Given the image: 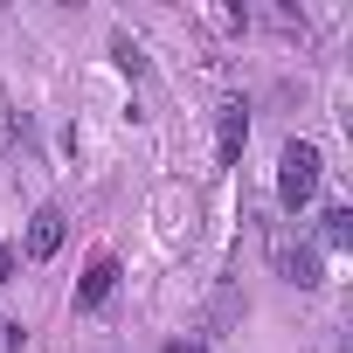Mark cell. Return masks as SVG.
Here are the masks:
<instances>
[{
  "instance_id": "6da1fadb",
  "label": "cell",
  "mask_w": 353,
  "mask_h": 353,
  "mask_svg": "<svg viewBox=\"0 0 353 353\" xmlns=\"http://www.w3.org/2000/svg\"><path fill=\"white\" fill-rule=\"evenodd\" d=\"M319 181H325V152L312 139H284V152H277V208L305 215L312 194H319Z\"/></svg>"
},
{
  "instance_id": "7a4b0ae2",
  "label": "cell",
  "mask_w": 353,
  "mask_h": 353,
  "mask_svg": "<svg viewBox=\"0 0 353 353\" xmlns=\"http://www.w3.org/2000/svg\"><path fill=\"white\" fill-rule=\"evenodd\" d=\"M63 236H70V222H63V208L49 201V208H35V215H28V236H21V256H28V263H49V256L63 250Z\"/></svg>"
},
{
  "instance_id": "3957f363",
  "label": "cell",
  "mask_w": 353,
  "mask_h": 353,
  "mask_svg": "<svg viewBox=\"0 0 353 353\" xmlns=\"http://www.w3.org/2000/svg\"><path fill=\"white\" fill-rule=\"evenodd\" d=\"M270 256H277L284 284H298V291H319V284H325V270H319V250H312V243H291V236H277V243H270Z\"/></svg>"
},
{
  "instance_id": "277c9868",
  "label": "cell",
  "mask_w": 353,
  "mask_h": 353,
  "mask_svg": "<svg viewBox=\"0 0 353 353\" xmlns=\"http://www.w3.org/2000/svg\"><path fill=\"white\" fill-rule=\"evenodd\" d=\"M243 145H250V104H243V97H229V104H222V118H215V159H222V166H236V159H243Z\"/></svg>"
},
{
  "instance_id": "5b68a950",
  "label": "cell",
  "mask_w": 353,
  "mask_h": 353,
  "mask_svg": "<svg viewBox=\"0 0 353 353\" xmlns=\"http://www.w3.org/2000/svg\"><path fill=\"white\" fill-rule=\"evenodd\" d=\"M111 291H118V256H90V263H83V277H77V312L111 305Z\"/></svg>"
},
{
  "instance_id": "8992f818",
  "label": "cell",
  "mask_w": 353,
  "mask_h": 353,
  "mask_svg": "<svg viewBox=\"0 0 353 353\" xmlns=\"http://www.w3.org/2000/svg\"><path fill=\"white\" fill-rule=\"evenodd\" d=\"M319 243H325V250H346V243H353V208H325V215H319Z\"/></svg>"
},
{
  "instance_id": "52a82bcc",
  "label": "cell",
  "mask_w": 353,
  "mask_h": 353,
  "mask_svg": "<svg viewBox=\"0 0 353 353\" xmlns=\"http://www.w3.org/2000/svg\"><path fill=\"white\" fill-rule=\"evenodd\" d=\"M111 56H118V70H125V77H145V49H139L132 35H111Z\"/></svg>"
},
{
  "instance_id": "ba28073f",
  "label": "cell",
  "mask_w": 353,
  "mask_h": 353,
  "mask_svg": "<svg viewBox=\"0 0 353 353\" xmlns=\"http://www.w3.org/2000/svg\"><path fill=\"white\" fill-rule=\"evenodd\" d=\"M28 346V325L21 319H0V353H21Z\"/></svg>"
},
{
  "instance_id": "9c48e42d",
  "label": "cell",
  "mask_w": 353,
  "mask_h": 353,
  "mask_svg": "<svg viewBox=\"0 0 353 353\" xmlns=\"http://www.w3.org/2000/svg\"><path fill=\"white\" fill-rule=\"evenodd\" d=\"M14 263H21V256H14L8 243H0V284H14Z\"/></svg>"
},
{
  "instance_id": "30bf717a",
  "label": "cell",
  "mask_w": 353,
  "mask_h": 353,
  "mask_svg": "<svg viewBox=\"0 0 353 353\" xmlns=\"http://www.w3.org/2000/svg\"><path fill=\"white\" fill-rule=\"evenodd\" d=\"M166 353H208L201 339H166Z\"/></svg>"
}]
</instances>
